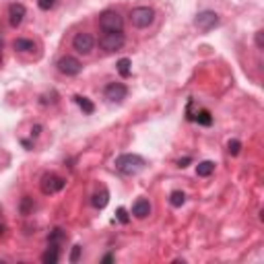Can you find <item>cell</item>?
<instances>
[{
  "mask_svg": "<svg viewBox=\"0 0 264 264\" xmlns=\"http://www.w3.org/2000/svg\"><path fill=\"white\" fill-rule=\"evenodd\" d=\"M114 165H116V172L122 176H136L145 168V159L141 155H134V153H124V155H120L114 161Z\"/></svg>",
  "mask_w": 264,
  "mask_h": 264,
  "instance_id": "cell-1",
  "label": "cell"
},
{
  "mask_svg": "<svg viewBox=\"0 0 264 264\" xmlns=\"http://www.w3.org/2000/svg\"><path fill=\"white\" fill-rule=\"evenodd\" d=\"M155 17H157L155 8H151V6H136L130 10V23L136 29H147V27H151L155 23Z\"/></svg>",
  "mask_w": 264,
  "mask_h": 264,
  "instance_id": "cell-2",
  "label": "cell"
},
{
  "mask_svg": "<svg viewBox=\"0 0 264 264\" xmlns=\"http://www.w3.org/2000/svg\"><path fill=\"white\" fill-rule=\"evenodd\" d=\"M99 29L105 33V31H124V17L120 15L118 10H103L99 19Z\"/></svg>",
  "mask_w": 264,
  "mask_h": 264,
  "instance_id": "cell-3",
  "label": "cell"
},
{
  "mask_svg": "<svg viewBox=\"0 0 264 264\" xmlns=\"http://www.w3.org/2000/svg\"><path fill=\"white\" fill-rule=\"evenodd\" d=\"M126 44V35L124 31H105L101 37H99V48L103 52H118L124 48Z\"/></svg>",
  "mask_w": 264,
  "mask_h": 264,
  "instance_id": "cell-4",
  "label": "cell"
},
{
  "mask_svg": "<svg viewBox=\"0 0 264 264\" xmlns=\"http://www.w3.org/2000/svg\"><path fill=\"white\" fill-rule=\"evenodd\" d=\"M221 23V17L217 15L215 10H200L196 17H194V27H196L198 31L206 33V31H213L215 27H219Z\"/></svg>",
  "mask_w": 264,
  "mask_h": 264,
  "instance_id": "cell-5",
  "label": "cell"
},
{
  "mask_svg": "<svg viewBox=\"0 0 264 264\" xmlns=\"http://www.w3.org/2000/svg\"><path fill=\"white\" fill-rule=\"evenodd\" d=\"M66 186V179L58 174H46L44 177H41V182H39V188L41 192L46 194V196H52V194H58L60 190H64Z\"/></svg>",
  "mask_w": 264,
  "mask_h": 264,
  "instance_id": "cell-6",
  "label": "cell"
},
{
  "mask_svg": "<svg viewBox=\"0 0 264 264\" xmlns=\"http://www.w3.org/2000/svg\"><path fill=\"white\" fill-rule=\"evenodd\" d=\"M95 48V37L89 31H81L73 37V50L77 54H83V56H89Z\"/></svg>",
  "mask_w": 264,
  "mask_h": 264,
  "instance_id": "cell-7",
  "label": "cell"
},
{
  "mask_svg": "<svg viewBox=\"0 0 264 264\" xmlns=\"http://www.w3.org/2000/svg\"><path fill=\"white\" fill-rule=\"evenodd\" d=\"M56 68H58V73L64 75V77H77V75H81V71H83V64H81V60H77L75 56H62V58L56 62Z\"/></svg>",
  "mask_w": 264,
  "mask_h": 264,
  "instance_id": "cell-8",
  "label": "cell"
},
{
  "mask_svg": "<svg viewBox=\"0 0 264 264\" xmlns=\"http://www.w3.org/2000/svg\"><path fill=\"white\" fill-rule=\"evenodd\" d=\"M103 95H105V99L107 101H112V103H120L126 99V95H128V87L124 85V83H107L105 89H103Z\"/></svg>",
  "mask_w": 264,
  "mask_h": 264,
  "instance_id": "cell-9",
  "label": "cell"
},
{
  "mask_svg": "<svg viewBox=\"0 0 264 264\" xmlns=\"http://www.w3.org/2000/svg\"><path fill=\"white\" fill-rule=\"evenodd\" d=\"M25 17H27V8H25V4H21V2H10L8 4V23H10V27H17L25 21Z\"/></svg>",
  "mask_w": 264,
  "mask_h": 264,
  "instance_id": "cell-10",
  "label": "cell"
},
{
  "mask_svg": "<svg viewBox=\"0 0 264 264\" xmlns=\"http://www.w3.org/2000/svg\"><path fill=\"white\" fill-rule=\"evenodd\" d=\"M12 50H15L17 54H33L37 50L35 41L29 39V37H17L15 41H12Z\"/></svg>",
  "mask_w": 264,
  "mask_h": 264,
  "instance_id": "cell-11",
  "label": "cell"
},
{
  "mask_svg": "<svg viewBox=\"0 0 264 264\" xmlns=\"http://www.w3.org/2000/svg\"><path fill=\"white\" fill-rule=\"evenodd\" d=\"M132 215L136 219H147L151 215V202L147 198H138L134 204H132Z\"/></svg>",
  "mask_w": 264,
  "mask_h": 264,
  "instance_id": "cell-12",
  "label": "cell"
},
{
  "mask_svg": "<svg viewBox=\"0 0 264 264\" xmlns=\"http://www.w3.org/2000/svg\"><path fill=\"white\" fill-rule=\"evenodd\" d=\"M64 242H66V231H64L62 227H54V229L48 233V246L62 248Z\"/></svg>",
  "mask_w": 264,
  "mask_h": 264,
  "instance_id": "cell-13",
  "label": "cell"
},
{
  "mask_svg": "<svg viewBox=\"0 0 264 264\" xmlns=\"http://www.w3.org/2000/svg\"><path fill=\"white\" fill-rule=\"evenodd\" d=\"M73 99H75V103L83 109V114H87V116H91L93 112H95V103L89 99V97H85V95H75L73 97Z\"/></svg>",
  "mask_w": 264,
  "mask_h": 264,
  "instance_id": "cell-14",
  "label": "cell"
},
{
  "mask_svg": "<svg viewBox=\"0 0 264 264\" xmlns=\"http://www.w3.org/2000/svg\"><path fill=\"white\" fill-rule=\"evenodd\" d=\"M107 202H109V192H107V188L97 190L93 196H91V204H93L95 208H103Z\"/></svg>",
  "mask_w": 264,
  "mask_h": 264,
  "instance_id": "cell-15",
  "label": "cell"
},
{
  "mask_svg": "<svg viewBox=\"0 0 264 264\" xmlns=\"http://www.w3.org/2000/svg\"><path fill=\"white\" fill-rule=\"evenodd\" d=\"M58 260H60V248L48 246V250L41 254V262H44V264H56Z\"/></svg>",
  "mask_w": 264,
  "mask_h": 264,
  "instance_id": "cell-16",
  "label": "cell"
},
{
  "mask_svg": "<svg viewBox=\"0 0 264 264\" xmlns=\"http://www.w3.org/2000/svg\"><path fill=\"white\" fill-rule=\"evenodd\" d=\"M194 122L198 124V126H213V116H211V112L208 109H198L196 114H194Z\"/></svg>",
  "mask_w": 264,
  "mask_h": 264,
  "instance_id": "cell-17",
  "label": "cell"
},
{
  "mask_svg": "<svg viewBox=\"0 0 264 264\" xmlns=\"http://www.w3.org/2000/svg\"><path fill=\"white\" fill-rule=\"evenodd\" d=\"M116 68H118V73H120L122 79H128L132 75V62H130V58H120L116 62Z\"/></svg>",
  "mask_w": 264,
  "mask_h": 264,
  "instance_id": "cell-18",
  "label": "cell"
},
{
  "mask_svg": "<svg viewBox=\"0 0 264 264\" xmlns=\"http://www.w3.org/2000/svg\"><path fill=\"white\" fill-rule=\"evenodd\" d=\"M215 172V161H200L196 165V176L198 177H208V176H213Z\"/></svg>",
  "mask_w": 264,
  "mask_h": 264,
  "instance_id": "cell-19",
  "label": "cell"
},
{
  "mask_svg": "<svg viewBox=\"0 0 264 264\" xmlns=\"http://www.w3.org/2000/svg\"><path fill=\"white\" fill-rule=\"evenodd\" d=\"M33 208H35V202H33V198L31 196H23L21 198V202H19V211H21V215H31L33 213Z\"/></svg>",
  "mask_w": 264,
  "mask_h": 264,
  "instance_id": "cell-20",
  "label": "cell"
},
{
  "mask_svg": "<svg viewBox=\"0 0 264 264\" xmlns=\"http://www.w3.org/2000/svg\"><path fill=\"white\" fill-rule=\"evenodd\" d=\"M184 202H186V194H184L182 190H174V192L170 194V204H172V206L179 208Z\"/></svg>",
  "mask_w": 264,
  "mask_h": 264,
  "instance_id": "cell-21",
  "label": "cell"
},
{
  "mask_svg": "<svg viewBox=\"0 0 264 264\" xmlns=\"http://www.w3.org/2000/svg\"><path fill=\"white\" fill-rule=\"evenodd\" d=\"M240 151H242V143L238 141V138H233V141H229V143H227V153H229L231 157L240 155Z\"/></svg>",
  "mask_w": 264,
  "mask_h": 264,
  "instance_id": "cell-22",
  "label": "cell"
},
{
  "mask_svg": "<svg viewBox=\"0 0 264 264\" xmlns=\"http://www.w3.org/2000/svg\"><path fill=\"white\" fill-rule=\"evenodd\" d=\"M116 219L120 221L122 225H126V223H130V215H128V211L124 206H118L116 208Z\"/></svg>",
  "mask_w": 264,
  "mask_h": 264,
  "instance_id": "cell-23",
  "label": "cell"
},
{
  "mask_svg": "<svg viewBox=\"0 0 264 264\" xmlns=\"http://www.w3.org/2000/svg\"><path fill=\"white\" fill-rule=\"evenodd\" d=\"M56 4H58V0H37V6L41 10H46V12H50Z\"/></svg>",
  "mask_w": 264,
  "mask_h": 264,
  "instance_id": "cell-24",
  "label": "cell"
},
{
  "mask_svg": "<svg viewBox=\"0 0 264 264\" xmlns=\"http://www.w3.org/2000/svg\"><path fill=\"white\" fill-rule=\"evenodd\" d=\"M81 250H83V248H81L79 244H77V246H73V252H71V258H68V260H71L73 264H75V262H79V258H81Z\"/></svg>",
  "mask_w": 264,
  "mask_h": 264,
  "instance_id": "cell-25",
  "label": "cell"
},
{
  "mask_svg": "<svg viewBox=\"0 0 264 264\" xmlns=\"http://www.w3.org/2000/svg\"><path fill=\"white\" fill-rule=\"evenodd\" d=\"M254 41H256V48H258V50H262V48H264V31H262V29H260V31H256Z\"/></svg>",
  "mask_w": 264,
  "mask_h": 264,
  "instance_id": "cell-26",
  "label": "cell"
},
{
  "mask_svg": "<svg viewBox=\"0 0 264 264\" xmlns=\"http://www.w3.org/2000/svg\"><path fill=\"white\" fill-rule=\"evenodd\" d=\"M41 130H44V126H41V124H33V126H31V136L37 138L41 134Z\"/></svg>",
  "mask_w": 264,
  "mask_h": 264,
  "instance_id": "cell-27",
  "label": "cell"
},
{
  "mask_svg": "<svg viewBox=\"0 0 264 264\" xmlns=\"http://www.w3.org/2000/svg\"><path fill=\"white\" fill-rule=\"evenodd\" d=\"M192 163V157H184V159H177V168H188V165Z\"/></svg>",
  "mask_w": 264,
  "mask_h": 264,
  "instance_id": "cell-28",
  "label": "cell"
},
{
  "mask_svg": "<svg viewBox=\"0 0 264 264\" xmlns=\"http://www.w3.org/2000/svg\"><path fill=\"white\" fill-rule=\"evenodd\" d=\"M101 262H114V254H105V256L101 258Z\"/></svg>",
  "mask_w": 264,
  "mask_h": 264,
  "instance_id": "cell-29",
  "label": "cell"
},
{
  "mask_svg": "<svg viewBox=\"0 0 264 264\" xmlns=\"http://www.w3.org/2000/svg\"><path fill=\"white\" fill-rule=\"evenodd\" d=\"M4 231H6V227H4L2 223H0V235H4Z\"/></svg>",
  "mask_w": 264,
  "mask_h": 264,
  "instance_id": "cell-30",
  "label": "cell"
},
{
  "mask_svg": "<svg viewBox=\"0 0 264 264\" xmlns=\"http://www.w3.org/2000/svg\"><path fill=\"white\" fill-rule=\"evenodd\" d=\"M2 60H4V56H2V48H0V66H2Z\"/></svg>",
  "mask_w": 264,
  "mask_h": 264,
  "instance_id": "cell-31",
  "label": "cell"
},
{
  "mask_svg": "<svg viewBox=\"0 0 264 264\" xmlns=\"http://www.w3.org/2000/svg\"><path fill=\"white\" fill-rule=\"evenodd\" d=\"M0 213H2V206H0Z\"/></svg>",
  "mask_w": 264,
  "mask_h": 264,
  "instance_id": "cell-32",
  "label": "cell"
}]
</instances>
